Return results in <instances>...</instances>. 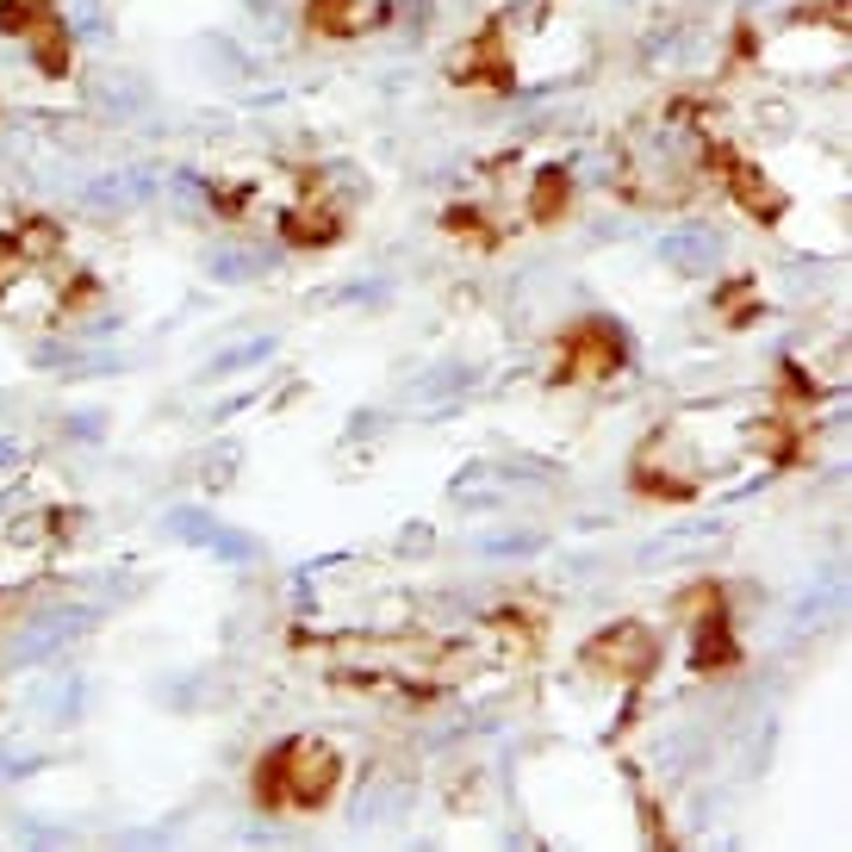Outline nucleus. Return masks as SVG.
I'll use <instances>...</instances> for the list:
<instances>
[{
    "instance_id": "nucleus-1",
    "label": "nucleus",
    "mask_w": 852,
    "mask_h": 852,
    "mask_svg": "<svg viewBox=\"0 0 852 852\" xmlns=\"http://www.w3.org/2000/svg\"><path fill=\"white\" fill-rule=\"evenodd\" d=\"M336 778H343V759L330 753L324 740H287V747L268 759L262 784H268V791H280L287 803H306V809H318V803L336 791Z\"/></svg>"
},
{
    "instance_id": "nucleus-2",
    "label": "nucleus",
    "mask_w": 852,
    "mask_h": 852,
    "mask_svg": "<svg viewBox=\"0 0 852 852\" xmlns=\"http://www.w3.org/2000/svg\"><path fill=\"white\" fill-rule=\"evenodd\" d=\"M88 629H94V610H62V603H57V610H44V617L20 635V654H13V666H32V659H57L62 647H69L76 635H88Z\"/></svg>"
},
{
    "instance_id": "nucleus-3",
    "label": "nucleus",
    "mask_w": 852,
    "mask_h": 852,
    "mask_svg": "<svg viewBox=\"0 0 852 852\" xmlns=\"http://www.w3.org/2000/svg\"><path fill=\"white\" fill-rule=\"evenodd\" d=\"M591 666H603V672H629L641 678L647 666H654V635L641 629V622H617L610 635L591 641Z\"/></svg>"
},
{
    "instance_id": "nucleus-4",
    "label": "nucleus",
    "mask_w": 852,
    "mask_h": 852,
    "mask_svg": "<svg viewBox=\"0 0 852 852\" xmlns=\"http://www.w3.org/2000/svg\"><path fill=\"white\" fill-rule=\"evenodd\" d=\"M659 255H666L672 268H684V274H703V268H716L722 262V237L710 231V224H698V231H672L666 243H659Z\"/></svg>"
},
{
    "instance_id": "nucleus-5",
    "label": "nucleus",
    "mask_w": 852,
    "mask_h": 852,
    "mask_svg": "<svg viewBox=\"0 0 852 852\" xmlns=\"http://www.w3.org/2000/svg\"><path fill=\"white\" fill-rule=\"evenodd\" d=\"M156 194V175L150 169H125V175H100L81 187L88 206H131V199H150Z\"/></svg>"
},
{
    "instance_id": "nucleus-6",
    "label": "nucleus",
    "mask_w": 852,
    "mask_h": 852,
    "mask_svg": "<svg viewBox=\"0 0 852 852\" xmlns=\"http://www.w3.org/2000/svg\"><path fill=\"white\" fill-rule=\"evenodd\" d=\"M280 349L274 336H255V343H243V349H231V355H218V361H206V380H218V373H237V368H262L268 355Z\"/></svg>"
},
{
    "instance_id": "nucleus-7",
    "label": "nucleus",
    "mask_w": 852,
    "mask_h": 852,
    "mask_svg": "<svg viewBox=\"0 0 852 852\" xmlns=\"http://www.w3.org/2000/svg\"><path fill=\"white\" fill-rule=\"evenodd\" d=\"M206 268L218 274V280H250V274H268L274 255H212Z\"/></svg>"
},
{
    "instance_id": "nucleus-8",
    "label": "nucleus",
    "mask_w": 852,
    "mask_h": 852,
    "mask_svg": "<svg viewBox=\"0 0 852 852\" xmlns=\"http://www.w3.org/2000/svg\"><path fill=\"white\" fill-rule=\"evenodd\" d=\"M536 548H542V536H485L480 542V554H536Z\"/></svg>"
},
{
    "instance_id": "nucleus-9",
    "label": "nucleus",
    "mask_w": 852,
    "mask_h": 852,
    "mask_svg": "<svg viewBox=\"0 0 852 852\" xmlns=\"http://www.w3.org/2000/svg\"><path fill=\"white\" fill-rule=\"evenodd\" d=\"M76 20L94 32V25H100V0H76Z\"/></svg>"
},
{
    "instance_id": "nucleus-10",
    "label": "nucleus",
    "mask_w": 852,
    "mask_h": 852,
    "mask_svg": "<svg viewBox=\"0 0 852 852\" xmlns=\"http://www.w3.org/2000/svg\"><path fill=\"white\" fill-rule=\"evenodd\" d=\"M250 7H262V13H268V0H250Z\"/></svg>"
}]
</instances>
